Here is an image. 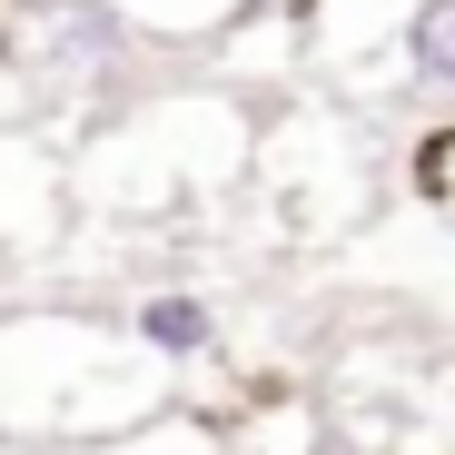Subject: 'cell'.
<instances>
[{"label":"cell","mask_w":455,"mask_h":455,"mask_svg":"<svg viewBox=\"0 0 455 455\" xmlns=\"http://www.w3.org/2000/svg\"><path fill=\"white\" fill-rule=\"evenodd\" d=\"M129 337H139L148 356H208V347H218V317H208V297H188V287H159V297H139Z\"/></svg>","instance_id":"1"},{"label":"cell","mask_w":455,"mask_h":455,"mask_svg":"<svg viewBox=\"0 0 455 455\" xmlns=\"http://www.w3.org/2000/svg\"><path fill=\"white\" fill-rule=\"evenodd\" d=\"M396 60H406V80L455 90V0H406V20H396Z\"/></svg>","instance_id":"2"}]
</instances>
